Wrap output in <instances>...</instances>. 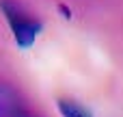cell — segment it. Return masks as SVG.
<instances>
[{
	"label": "cell",
	"mask_w": 123,
	"mask_h": 117,
	"mask_svg": "<svg viewBox=\"0 0 123 117\" xmlns=\"http://www.w3.org/2000/svg\"><path fill=\"white\" fill-rule=\"evenodd\" d=\"M19 115V100L13 87L0 83V117H17Z\"/></svg>",
	"instance_id": "obj_2"
},
{
	"label": "cell",
	"mask_w": 123,
	"mask_h": 117,
	"mask_svg": "<svg viewBox=\"0 0 123 117\" xmlns=\"http://www.w3.org/2000/svg\"><path fill=\"white\" fill-rule=\"evenodd\" d=\"M58 11H61V13L65 15V17H71V13H69V9H67L65 4H58Z\"/></svg>",
	"instance_id": "obj_4"
},
{
	"label": "cell",
	"mask_w": 123,
	"mask_h": 117,
	"mask_svg": "<svg viewBox=\"0 0 123 117\" xmlns=\"http://www.w3.org/2000/svg\"><path fill=\"white\" fill-rule=\"evenodd\" d=\"M56 106H58V111H61V115L63 117H91L78 102H74V100H67V98H61L58 102H56Z\"/></svg>",
	"instance_id": "obj_3"
},
{
	"label": "cell",
	"mask_w": 123,
	"mask_h": 117,
	"mask_svg": "<svg viewBox=\"0 0 123 117\" xmlns=\"http://www.w3.org/2000/svg\"><path fill=\"white\" fill-rule=\"evenodd\" d=\"M17 117H35V115H24V113H19Z\"/></svg>",
	"instance_id": "obj_5"
},
{
	"label": "cell",
	"mask_w": 123,
	"mask_h": 117,
	"mask_svg": "<svg viewBox=\"0 0 123 117\" xmlns=\"http://www.w3.org/2000/svg\"><path fill=\"white\" fill-rule=\"evenodd\" d=\"M0 9L11 26V33L15 37V43L19 48H30L37 39V35L41 33L43 24L41 20L32 17L17 0H0Z\"/></svg>",
	"instance_id": "obj_1"
}]
</instances>
